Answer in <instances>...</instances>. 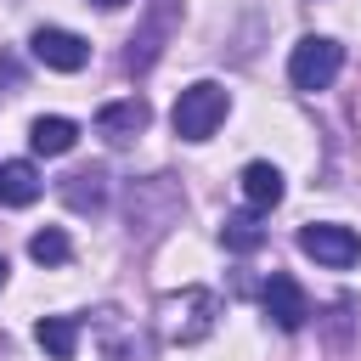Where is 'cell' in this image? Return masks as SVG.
<instances>
[{
  "instance_id": "obj_1",
  "label": "cell",
  "mask_w": 361,
  "mask_h": 361,
  "mask_svg": "<svg viewBox=\"0 0 361 361\" xmlns=\"http://www.w3.org/2000/svg\"><path fill=\"white\" fill-rule=\"evenodd\" d=\"M220 322V293L209 288H180V293H164L158 299V333L169 344H203Z\"/></svg>"
},
{
  "instance_id": "obj_2",
  "label": "cell",
  "mask_w": 361,
  "mask_h": 361,
  "mask_svg": "<svg viewBox=\"0 0 361 361\" xmlns=\"http://www.w3.org/2000/svg\"><path fill=\"white\" fill-rule=\"evenodd\" d=\"M226 113H231V96H226V85H214V79H197V85H186V90L175 96V113H169V124H175V135H180V141H209V135L226 124Z\"/></svg>"
},
{
  "instance_id": "obj_3",
  "label": "cell",
  "mask_w": 361,
  "mask_h": 361,
  "mask_svg": "<svg viewBox=\"0 0 361 361\" xmlns=\"http://www.w3.org/2000/svg\"><path fill=\"white\" fill-rule=\"evenodd\" d=\"M338 68H344V45L327 34H305L288 56V85L293 90H327L338 79Z\"/></svg>"
},
{
  "instance_id": "obj_4",
  "label": "cell",
  "mask_w": 361,
  "mask_h": 361,
  "mask_svg": "<svg viewBox=\"0 0 361 361\" xmlns=\"http://www.w3.org/2000/svg\"><path fill=\"white\" fill-rule=\"evenodd\" d=\"M299 248H305L316 265H327V271H350V265H361V237H355L350 226H333V220L299 226Z\"/></svg>"
},
{
  "instance_id": "obj_5",
  "label": "cell",
  "mask_w": 361,
  "mask_h": 361,
  "mask_svg": "<svg viewBox=\"0 0 361 361\" xmlns=\"http://www.w3.org/2000/svg\"><path fill=\"white\" fill-rule=\"evenodd\" d=\"M259 299H265V316H271L282 333H299V327L310 322V299H305V288H299L288 271H271L265 288H259Z\"/></svg>"
},
{
  "instance_id": "obj_6",
  "label": "cell",
  "mask_w": 361,
  "mask_h": 361,
  "mask_svg": "<svg viewBox=\"0 0 361 361\" xmlns=\"http://www.w3.org/2000/svg\"><path fill=\"white\" fill-rule=\"evenodd\" d=\"M34 56L45 62V68H56V73H79L85 62H90V45L73 34V28H34Z\"/></svg>"
},
{
  "instance_id": "obj_7",
  "label": "cell",
  "mask_w": 361,
  "mask_h": 361,
  "mask_svg": "<svg viewBox=\"0 0 361 361\" xmlns=\"http://www.w3.org/2000/svg\"><path fill=\"white\" fill-rule=\"evenodd\" d=\"M147 118H152V107H147L141 96H124V102H107V107L96 113V135L113 141V147H124V141H135V135L147 130Z\"/></svg>"
},
{
  "instance_id": "obj_8",
  "label": "cell",
  "mask_w": 361,
  "mask_h": 361,
  "mask_svg": "<svg viewBox=\"0 0 361 361\" xmlns=\"http://www.w3.org/2000/svg\"><path fill=\"white\" fill-rule=\"evenodd\" d=\"M39 192H45V180H39V169L28 158H6L0 164V203L6 209H28Z\"/></svg>"
},
{
  "instance_id": "obj_9",
  "label": "cell",
  "mask_w": 361,
  "mask_h": 361,
  "mask_svg": "<svg viewBox=\"0 0 361 361\" xmlns=\"http://www.w3.org/2000/svg\"><path fill=\"white\" fill-rule=\"evenodd\" d=\"M73 141H79V124H73V118H62V113H45V118H34V124H28V147H34V152H45V158L73 152Z\"/></svg>"
},
{
  "instance_id": "obj_10",
  "label": "cell",
  "mask_w": 361,
  "mask_h": 361,
  "mask_svg": "<svg viewBox=\"0 0 361 361\" xmlns=\"http://www.w3.org/2000/svg\"><path fill=\"white\" fill-rule=\"evenodd\" d=\"M62 197H68V209H79V214H96V209L107 203V169H102V164H90V169H73V175L62 180Z\"/></svg>"
},
{
  "instance_id": "obj_11",
  "label": "cell",
  "mask_w": 361,
  "mask_h": 361,
  "mask_svg": "<svg viewBox=\"0 0 361 361\" xmlns=\"http://www.w3.org/2000/svg\"><path fill=\"white\" fill-rule=\"evenodd\" d=\"M243 203H248V209H259V214H265V209H276V203H282V169H276V164H265V158H254V164L243 169Z\"/></svg>"
},
{
  "instance_id": "obj_12",
  "label": "cell",
  "mask_w": 361,
  "mask_h": 361,
  "mask_svg": "<svg viewBox=\"0 0 361 361\" xmlns=\"http://www.w3.org/2000/svg\"><path fill=\"white\" fill-rule=\"evenodd\" d=\"M164 39H169V0H152V17H147V28L130 39V68H152L158 62V51H164Z\"/></svg>"
},
{
  "instance_id": "obj_13",
  "label": "cell",
  "mask_w": 361,
  "mask_h": 361,
  "mask_svg": "<svg viewBox=\"0 0 361 361\" xmlns=\"http://www.w3.org/2000/svg\"><path fill=\"white\" fill-rule=\"evenodd\" d=\"M34 338H39V350L51 361H73L79 355V322L73 316H39L34 322Z\"/></svg>"
},
{
  "instance_id": "obj_14",
  "label": "cell",
  "mask_w": 361,
  "mask_h": 361,
  "mask_svg": "<svg viewBox=\"0 0 361 361\" xmlns=\"http://www.w3.org/2000/svg\"><path fill=\"white\" fill-rule=\"evenodd\" d=\"M220 243H226L231 254H254V248L265 243L259 209H237V214H226V220H220Z\"/></svg>"
},
{
  "instance_id": "obj_15",
  "label": "cell",
  "mask_w": 361,
  "mask_h": 361,
  "mask_svg": "<svg viewBox=\"0 0 361 361\" xmlns=\"http://www.w3.org/2000/svg\"><path fill=\"white\" fill-rule=\"evenodd\" d=\"M28 254H34L39 265H68V254H73V243H68V231H56V226H45V231H34V237H28Z\"/></svg>"
},
{
  "instance_id": "obj_16",
  "label": "cell",
  "mask_w": 361,
  "mask_h": 361,
  "mask_svg": "<svg viewBox=\"0 0 361 361\" xmlns=\"http://www.w3.org/2000/svg\"><path fill=\"white\" fill-rule=\"evenodd\" d=\"M90 6H102V11H118V6H124V0H90Z\"/></svg>"
},
{
  "instance_id": "obj_17",
  "label": "cell",
  "mask_w": 361,
  "mask_h": 361,
  "mask_svg": "<svg viewBox=\"0 0 361 361\" xmlns=\"http://www.w3.org/2000/svg\"><path fill=\"white\" fill-rule=\"evenodd\" d=\"M0 288H6V254H0Z\"/></svg>"
}]
</instances>
